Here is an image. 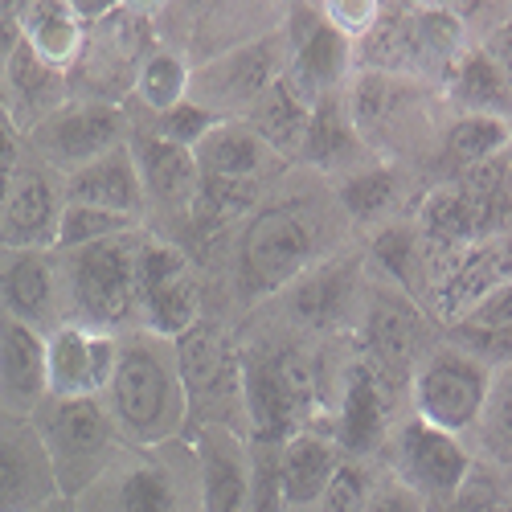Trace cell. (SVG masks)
Segmentation results:
<instances>
[{
	"label": "cell",
	"mask_w": 512,
	"mask_h": 512,
	"mask_svg": "<svg viewBox=\"0 0 512 512\" xmlns=\"http://www.w3.org/2000/svg\"><path fill=\"white\" fill-rule=\"evenodd\" d=\"M140 242H144V230H132L123 238H107L95 246L54 250L66 324L99 328L111 336L140 328V283H136Z\"/></svg>",
	"instance_id": "obj_3"
},
{
	"label": "cell",
	"mask_w": 512,
	"mask_h": 512,
	"mask_svg": "<svg viewBox=\"0 0 512 512\" xmlns=\"http://www.w3.org/2000/svg\"><path fill=\"white\" fill-rule=\"evenodd\" d=\"M177 369L189 394V422L201 426H230V410L242 418V381H238V349L230 336L201 316L181 340H173Z\"/></svg>",
	"instance_id": "obj_12"
},
{
	"label": "cell",
	"mask_w": 512,
	"mask_h": 512,
	"mask_svg": "<svg viewBox=\"0 0 512 512\" xmlns=\"http://www.w3.org/2000/svg\"><path fill=\"white\" fill-rule=\"evenodd\" d=\"M136 283H140V328L144 332L160 340H181L193 324H201V283L181 246L144 234Z\"/></svg>",
	"instance_id": "obj_11"
},
{
	"label": "cell",
	"mask_w": 512,
	"mask_h": 512,
	"mask_svg": "<svg viewBox=\"0 0 512 512\" xmlns=\"http://www.w3.org/2000/svg\"><path fill=\"white\" fill-rule=\"evenodd\" d=\"M246 512H287L279 492V447L250 439V496Z\"/></svg>",
	"instance_id": "obj_38"
},
{
	"label": "cell",
	"mask_w": 512,
	"mask_h": 512,
	"mask_svg": "<svg viewBox=\"0 0 512 512\" xmlns=\"http://www.w3.org/2000/svg\"><path fill=\"white\" fill-rule=\"evenodd\" d=\"M340 447L332 443V431H308L291 435L279 447V492L283 508H316L320 496L328 492L336 467H340Z\"/></svg>",
	"instance_id": "obj_27"
},
{
	"label": "cell",
	"mask_w": 512,
	"mask_h": 512,
	"mask_svg": "<svg viewBox=\"0 0 512 512\" xmlns=\"http://www.w3.org/2000/svg\"><path fill=\"white\" fill-rule=\"evenodd\" d=\"M17 21L25 33V46L58 70H70L82 58V50H87V25L78 21L70 5H54V0L17 5Z\"/></svg>",
	"instance_id": "obj_32"
},
{
	"label": "cell",
	"mask_w": 512,
	"mask_h": 512,
	"mask_svg": "<svg viewBox=\"0 0 512 512\" xmlns=\"http://www.w3.org/2000/svg\"><path fill=\"white\" fill-rule=\"evenodd\" d=\"M193 459H197V508L246 512L250 439H242L234 426H201L193 439Z\"/></svg>",
	"instance_id": "obj_20"
},
{
	"label": "cell",
	"mask_w": 512,
	"mask_h": 512,
	"mask_svg": "<svg viewBox=\"0 0 512 512\" xmlns=\"http://www.w3.org/2000/svg\"><path fill=\"white\" fill-rule=\"evenodd\" d=\"M345 103L369 156L394 164V156L431 132V87L406 74L353 70Z\"/></svg>",
	"instance_id": "obj_7"
},
{
	"label": "cell",
	"mask_w": 512,
	"mask_h": 512,
	"mask_svg": "<svg viewBox=\"0 0 512 512\" xmlns=\"http://www.w3.org/2000/svg\"><path fill=\"white\" fill-rule=\"evenodd\" d=\"M377 459H381V472L394 476L402 488H410L431 512H447L476 467L467 439L439 431V426L414 418L410 410L394 422V431Z\"/></svg>",
	"instance_id": "obj_5"
},
{
	"label": "cell",
	"mask_w": 512,
	"mask_h": 512,
	"mask_svg": "<svg viewBox=\"0 0 512 512\" xmlns=\"http://www.w3.org/2000/svg\"><path fill=\"white\" fill-rule=\"evenodd\" d=\"M9 181L13 173H0V213H5V201H9Z\"/></svg>",
	"instance_id": "obj_47"
},
{
	"label": "cell",
	"mask_w": 512,
	"mask_h": 512,
	"mask_svg": "<svg viewBox=\"0 0 512 512\" xmlns=\"http://www.w3.org/2000/svg\"><path fill=\"white\" fill-rule=\"evenodd\" d=\"M0 119H9V123H13V115H9V87H5V70H0Z\"/></svg>",
	"instance_id": "obj_46"
},
{
	"label": "cell",
	"mask_w": 512,
	"mask_h": 512,
	"mask_svg": "<svg viewBox=\"0 0 512 512\" xmlns=\"http://www.w3.org/2000/svg\"><path fill=\"white\" fill-rule=\"evenodd\" d=\"M127 148H132V156H136L148 205L173 209V213H189L193 209L197 189H201L193 148H177V144L160 140L156 132H140L136 123H132V136H127Z\"/></svg>",
	"instance_id": "obj_24"
},
{
	"label": "cell",
	"mask_w": 512,
	"mask_h": 512,
	"mask_svg": "<svg viewBox=\"0 0 512 512\" xmlns=\"http://www.w3.org/2000/svg\"><path fill=\"white\" fill-rule=\"evenodd\" d=\"M287 62H291V41L283 21L279 29H267L242 41V46H230L218 58L201 62L189 74V103H197L213 119H246L250 107L287 74Z\"/></svg>",
	"instance_id": "obj_6"
},
{
	"label": "cell",
	"mask_w": 512,
	"mask_h": 512,
	"mask_svg": "<svg viewBox=\"0 0 512 512\" xmlns=\"http://www.w3.org/2000/svg\"><path fill=\"white\" fill-rule=\"evenodd\" d=\"M336 222L312 197L267 201L246 218L234 250V271L242 295L254 300H275L283 287H291L304 271L324 263L332 246Z\"/></svg>",
	"instance_id": "obj_2"
},
{
	"label": "cell",
	"mask_w": 512,
	"mask_h": 512,
	"mask_svg": "<svg viewBox=\"0 0 512 512\" xmlns=\"http://www.w3.org/2000/svg\"><path fill=\"white\" fill-rule=\"evenodd\" d=\"M361 357L381 369V377L394 386H410L414 365L431 353V328L426 312L394 283H365V304H361Z\"/></svg>",
	"instance_id": "obj_10"
},
{
	"label": "cell",
	"mask_w": 512,
	"mask_h": 512,
	"mask_svg": "<svg viewBox=\"0 0 512 512\" xmlns=\"http://www.w3.org/2000/svg\"><path fill=\"white\" fill-rule=\"evenodd\" d=\"M406 197V177L398 164L386 160H369L353 168L349 177L336 181V209L345 213L353 226H390L398 222V205Z\"/></svg>",
	"instance_id": "obj_28"
},
{
	"label": "cell",
	"mask_w": 512,
	"mask_h": 512,
	"mask_svg": "<svg viewBox=\"0 0 512 512\" xmlns=\"http://www.w3.org/2000/svg\"><path fill=\"white\" fill-rule=\"evenodd\" d=\"M488 377H492V365L480 361L476 353H467L463 345H455V340L431 345V353L414 365L406 386L410 414L455 439L472 435L488 394Z\"/></svg>",
	"instance_id": "obj_8"
},
{
	"label": "cell",
	"mask_w": 512,
	"mask_h": 512,
	"mask_svg": "<svg viewBox=\"0 0 512 512\" xmlns=\"http://www.w3.org/2000/svg\"><path fill=\"white\" fill-rule=\"evenodd\" d=\"M62 205V177L25 152L13 168L9 201L0 213V250H54Z\"/></svg>",
	"instance_id": "obj_16"
},
{
	"label": "cell",
	"mask_w": 512,
	"mask_h": 512,
	"mask_svg": "<svg viewBox=\"0 0 512 512\" xmlns=\"http://www.w3.org/2000/svg\"><path fill=\"white\" fill-rule=\"evenodd\" d=\"M46 398V336L0 312V414L33 418Z\"/></svg>",
	"instance_id": "obj_21"
},
{
	"label": "cell",
	"mask_w": 512,
	"mask_h": 512,
	"mask_svg": "<svg viewBox=\"0 0 512 512\" xmlns=\"http://www.w3.org/2000/svg\"><path fill=\"white\" fill-rule=\"evenodd\" d=\"M103 406L123 447L156 451L177 443L189 431V394L177 369L173 340H160L144 328L123 332Z\"/></svg>",
	"instance_id": "obj_1"
},
{
	"label": "cell",
	"mask_w": 512,
	"mask_h": 512,
	"mask_svg": "<svg viewBox=\"0 0 512 512\" xmlns=\"http://www.w3.org/2000/svg\"><path fill=\"white\" fill-rule=\"evenodd\" d=\"M295 164L304 168H316L324 177H349L353 168L369 164V152L353 127V115H349V103H345V91L336 95H324L312 103V119H308V132H304V144H300V156Z\"/></svg>",
	"instance_id": "obj_25"
},
{
	"label": "cell",
	"mask_w": 512,
	"mask_h": 512,
	"mask_svg": "<svg viewBox=\"0 0 512 512\" xmlns=\"http://www.w3.org/2000/svg\"><path fill=\"white\" fill-rule=\"evenodd\" d=\"M0 312L41 336L66 324L54 250H0Z\"/></svg>",
	"instance_id": "obj_17"
},
{
	"label": "cell",
	"mask_w": 512,
	"mask_h": 512,
	"mask_svg": "<svg viewBox=\"0 0 512 512\" xmlns=\"http://www.w3.org/2000/svg\"><path fill=\"white\" fill-rule=\"evenodd\" d=\"M443 95L455 107V115H492V119L512 123V87L476 41L463 50V58L443 78Z\"/></svg>",
	"instance_id": "obj_29"
},
{
	"label": "cell",
	"mask_w": 512,
	"mask_h": 512,
	"mask_svg": "<svg viewBox=\"0 0 512 512\" xmlns=\"http://www.w3.org/2000/svg\"><path fill=\"white\" fill-rule=\"evenodd\" d=\"M287 512H312V508H287Z\"/></svg>",
	"instance_id": "obj_48"
},
{
	"label": "cell",
	"mask_w": 512,
	"mask_h": 512,
	"mask_svg": "<svg viewBox=\"0 0 512 512\" xmlns=\"http://www.w3.org/2000/svg\"><path fill=\"white\" fill-rule=\"evenodd\" d=\"M512 152V123L492 115H451L439 132L443 168L455 177H467L476 168H488Z\"/></svg>",
	"instance_id": "obj_30"
},
{
	"label": "cell",
	"mask_w": 512,
	"mask_h": 512,
	"mask_svg": "<svg viewBox=\"0 0 512 512\" xmlns=\"http://www.w3.org/2000/svg\"><path fill=\"white\" fill-rule=\"evenodd\" d=\"M189 62L177 54V50H148L136 78H132V95L136 103L156 119V115H168L173 107H181L189 99Z\"/></svg>",
	"instance_id": "obj_35"
},
{
	"label": "cell",
	"mask_w": 512,
	"mask_h": 512,
	"mask_svg": "<svg viewBox=\"0 0 512 512\" xmlns=\"http://www.w3.org/2000/svg\"><path fill=\"white\" fill-rule=\"evenodd\" d=\"M287 41H291L287 78L312 103L349 87V78L357 70V50L320 9L304 5V9L287 13Z\"/></svg>",
	"instance_id": "obj_15"
},
{
	"label": "cell",
	"mask_w": 512,
	"mask_h": 512,
	"mask_svg": "<svg viewBox=\"0 0 512 512\" xmlns=\"http://www.w3.org/2000/svg\"><path fill=\"white\" fill-rule=\"evenodd\" d=\"M62 201L70 205H95L107 213H123V218L140 222L144 218V185H140V168L127 144L111 148L107 156L74 168L70 177H62Z\"/></svg>",
	"instance_id": "obj_23"
},
{
	"label": "cell",
	"mask_w": 512,
	"mask_h": 512,
	"mask_svg": "<svg viewBox=\"0 0 512 512\" xmlns=\"http://www.w3.org/2000/svg\"><path fill=\"white\" fill-rule=\"evenodd\" d=\"M29 422L46 447L58 492L66 500L87 496L123 451L103 398H46Z\"/></svg>",
	"instance_id": "obj_4"
},
{
	"label": "cell",
	"mask_w": 512,
	"mask_h": 512,
	"mask_svg": "<svg viewBox=\"0 0 512 512\" xmlns=\"http://www.w3.org/2000/svg\"><path fill=\"white\" fill-rule=\"evenodd\" d=\"M361 512H431V508H426L410 488H402L394 476H386V472L377 467V480H373L369 500H365Z\"/></svg>",
	"instance_id": "obj_42"
},
{
	"label": "cell",
	"mask_w": 512,
	"mask_h": 512,
	"mask_svg": "<svg viewBox=\"0 0 512 512\" xmlns=\"http://www.w3.org/2000/svg\"><path fill=\"white\" fill-rule=\"evenodd\" d=\"M119 467V463H115ZM95 488H107V512H177L181 492L164 463H127L119 472L103 476Z\"/></svg>",
	"instance_id": "obj_33"
},
{
	"label": "cell",
	"mask_w": 512,
	"mask_h": 512,
	"mask_svg": "<svg viewBox=\"0 0 512 512\" xmlns=\"http://www.w3.org/2000/svg\"><path fill=\"white\" fill-rule=\"evenodd\" d=\"M476 46L496 62V70L508 78V87H512V17H504V21L488 33V41H476Z\"/></svg>",
	"instance_id": "obj_43"
},
{
	"label": "cell",
	"mask_w": 512,
	"mask_h": 512,
	"mask_svg": "<svg viewBox=\"0 0 512 512\" xmlns=\"http://www.w3.org/2000/svg\"><path fill=\"white\" fill-rule=\"evenodd\" d=\"M127 136H132V115L119 103L87 99V103H66L46 123H37L25 136V152L46 164L50 173L70 177L74 168L127 144Z\"/></svg>",
	"instance_id": "obj_9"
},
{
	"label": "cell",
	"mask_w": 512,
	"mask_h": 512,
	"mask_svg": "<svg viewBox=\"0 0 512 512\" xmlns=\"http://www.w3.org/2000/svg\"><path fill=\"white\" fill-rule=\"evenodd\" d=\"M58 496L54 467L33 422L0 414V512H41Z\"/></svg>",
	"instance_id": "obj_19"
},
{
	"label": "cell",
	"mask_w": 512,
	"mask_h": 512,
	"mask_svg": "<svg viewBox=\"0 0 512 512\" xmlns=\"http://www.w3.org/2000/svg\"><path fill=\"white\" fill-rule=\"evenodd\" d=\"M218 123L209 111H201L197 103H181V107H173L168 115H156L152 119V127L148 132H156L160 140H168V144H177V148H197L205 136H209V127Z\"/></svg>",
	"instance_id": "obj_40"
},
{
	"label": "cell",
	"mask_w": 512,
	"mask_h": 512,
	"mask_svg": "<svg viewBox=\"0 0 512 512\" xmlns=\"http://www.w3.org/2000/svg\"><path fill=\"white\" fill-rule=\"evenodd\" d=\"M140 230V222L123 218V213H107L95 205H62V222H58V246L54 250H78V246H95L107 238H123Z\"/></svg>",
	"instance_id": "obj_36"
},
{
	"label": "cell",
	"mask_w": 512,
	"mask_h": 512,
	"mask_svg": "<svg viewBox=\"0 0 512 512\" xmlns=\"http://www.w3.org/2000/svg\"><path fill=\"white\" fill-rule=\"evenodd\" d=\"M394 381L381 377V369L365 357H353L340 373V398H336V422L332 443L345 459L373 463L394 431Z\"/></svg>",
	"instance_id": "obj_14"
},
{
	"label": "cell",
	"mask_w": 512,
	"mask_h": 512,
	"mask_svg": "<svg viewBox=\"0 0 512 512\" xmlns=\"http://www.w3.org/2000/svg\"><path fill=\"white\" fill-rule=\"evenodd\" d=\"M377 480V467L361 463V459H340L336 476L328 484V492L320 496V504L312 512H361L369 500V488Z\"/></svg>",
	"instance_id": "obj_37"
},
{
	"label": "cell",
	"mask_w": 512,
	"mask_h": 512,
	"mask_svg": "<svg viewBox=\"0 0 512 512\" xmlns=\"http://www.w3.org/2000/svg\"><path fill=\"white\" fill-rule=\"evenodd\" d=\"M283 316L308 332H340L361 320L365 304V254L336 250L291 287L279 291Z\"/></svg>",
	"instance_id": "obj_13"
},
{
	"label": "cell",
	"mask_w": 512,
	"mask_h": 512,
	"mask_svg": "<svg viewBox=\"0 0 512 512\" xmlns=\"http://www.w3.org/2000/svg\"><path fill=\"white\" fill-rule=\"evenodd\" d=\"M5 87H9L13 127L21 136H29L37 123H46L54 111L70 103V70L41 62L29 46H21L5 66Z\"/></svg>",
	"instance_id": "obj_26"
},
{
	"label": "cell",
	"mask_w": 512,
	"mask_h": 512,
	"mask_svg": "<svg viewBox=\"0 0 512 512\" xmlns=\"http://www.w3.org/2000/svg\"><path fill=\"white\" fill-rule=\"evenodd\" d=\"M472 336H512V279L488 291L484 300L455 324V340H472Z\"/></svg>",
	"instance_id": "obj_39"
},
{
	"label": "cell",
	"mask_w": 512,
	"mask_h": 512,
	"mask_svg": "<svg viewBox=\"0 0 512 512\" xmlns=\"http://www.w3.org/2000/svg\"><path fill=\"white\" fill-rule=\"evenodd\" d=\"M25 46V33H21V21H17V5L13 9H0V70L9 66V58Z\"/></svg>",
	"instance_id": "obj_44"
},
{
	"label": "cell",
	"mask_w": 512,
	"mask_h": 512,
	"mask_svg": "<svg viewBox=\"0 0 512 512\" xmlns=\"http://www.w3.org/2000/svg\"><path fill=\"white\" fill-rule=\"evenodd\" d=\"M467 439H472L467 443L472 455H484L492 467L512 472V361L492 365L480 418H476V426H472V435Z\"/></svg>",
	"instance_id": "obj_34"
},
{
	"label": "cell",
	"mask_w": 512,
	"mask_h": 512,
	"mask_svg": "<svg viewBox=\"0 0 512 512\" xmlns=\"http://www.w3.org/2000/svg\"><path fill=\"white\" fill-rule=\"evenodd\" d=\"M21 160H25V136L9 119H0V173H13Z\"/></svg>",
	"instance_id": "obj_45"
},
{
	"label": "cell",
	"mask_w": 512,
	"mask_h": 512,
	"mask_svg": "<svg viewBox=\"0 0 512 512\" xmlns=\"http://www.w3.org/2000/svg\"><path fill=\"white\" fill-rule=\"evenodd\" d=\"M320 13L357 46V41L377 25L381 5H377V0H365V5H357V0H349V5H345V0H336V5H320Z\"/></svg>",
	"instance_id": "obj_41"
},
{
	"label": "cell",
	"mask_w": 512,
	"mask_h": 512,
	"mask_svg": "<svg viewBox=\"0 0 512 512\" xmlns=\"http://www.w3.org/2000/svg\"><path fill=\"white\" fill-rule=\"evenodd\" d=\"M119 357V336L62 324L46 336V377H50V398H103L107 381L115 373Z\"/></svg>",
	"instance_id": "obj_18"
},
{
	"label": "cell",
	"mask_w": 512,
	"mask_h": 512,
	"mask_svg": "<svg viewBox=\"0 0 512 512\" xmlns=\"http://www.w3.org/2000/svg\"><path fill=\"white\" fill-rule=\"evenodd\" d=\"M197 173L201 181H218V185H254L263 189V181L283 164L246 119H218L209 127V136L193 148Z\"/></svg>",
	"instance_id": "obj_22"
},
{
	"label": "cell",
	"mask_w": 512,
	"mask_h": 512,
	"mask_svg": "<svg viewBox=\"0 0 512 512\" xmlns=\"http://www.w3.org/2000/svg\"><path fill=\"white\" fill-rule=\"evenodd\" d=\"M308 119H312V99L300 87H295L287 74L246 115V123L254 127V136H259L279 160H295V156H300Z\"/></svg>",
	"instance_id": "obj_31"
}]
</instances>
